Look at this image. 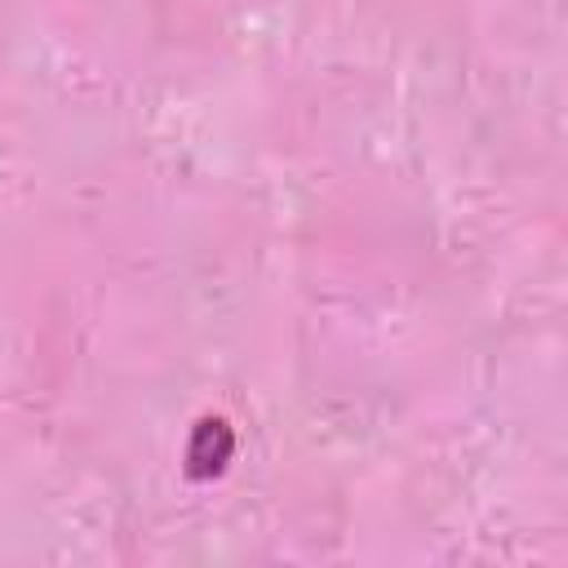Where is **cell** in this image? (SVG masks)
<instances>
[{
    "label": "cell",
    "instance_id": "cell-1",
    "mask_svg": "<svg viewBox=\"0 0 568 568\" xmlns=\"http://www.w3.org/2000/svg\"><path fill=\"white\" fill-rule=\"evenodd\" d=\"M231 453H235V430L222 417H200L191 426V439H186V475L195 484L217 479L226 470Z\"/></svg>",
    "mask_w": 568,
    "mask_h": 568
}]
</instances>
